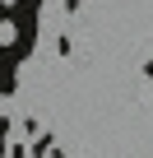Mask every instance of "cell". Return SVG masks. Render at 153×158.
Returning <instances> with one entry per match:
<instances>
[{"label":"cell","instance_id":"6da1fadb","mask_svg":"<svg viewBox=\"0 0 153 158\" xmlns=\"http://www.w3.org/2000/svg\"><path fill=\"white\" fill-rule=\"evenodd\" d=\"M14 37H19V28H14V23H10V19H0V47H10V42H14Z\"/></svg>","mask_w":153,"mask_h":158},{"label":"cell","instance_id":"7a4b0ae2","mask_svg":"<svg viewBox=\"0 0 153 158\" xmlns=\"http://www.w3.org/2000/svg\"><path fill=\"white\" fill-rule=\"evenodd\" d=\"M0 5H14V0H0Z\"/></svg>","mask_w":153,"mask_h":158}]
</instances>
